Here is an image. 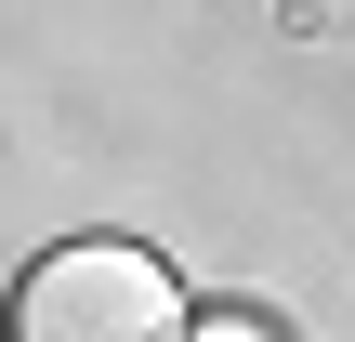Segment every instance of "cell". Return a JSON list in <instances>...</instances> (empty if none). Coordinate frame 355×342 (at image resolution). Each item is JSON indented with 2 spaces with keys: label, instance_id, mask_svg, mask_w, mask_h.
Returning <instances> with one entry per match:
<instances>
[{
  "label": "cell",
  "instance_id": "1",
  "mask_svg": "<svg viewBox=\"0 0 355 342\" xmlns=\"http://www.w3.org/2000/svg\"><path fill=\"white\" fill-rule=\"evenodd\" d=\"M13 342H198V330H184L171 264H145V250H119V237H79V250H53V264L26 277Z\"/></svg>",
  "mask_w": 355,
  "mask_h": 342
},
{
  "label": "cell",
  "instance_id": "2",
  "mask_svg": "<svg viewBox=\"0 0 355 342\" xmlns=\"http://www.w3.org/2000/svg\"><path fill=\"white\" fill-rule=\"evenodd\" d=\"M198 342H263V330H198Z\"/></svg>",
  "mask_w": 355,
  "mask_h": 342
}]
</instances>
